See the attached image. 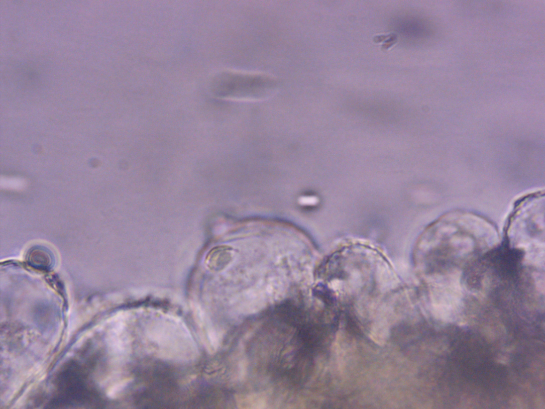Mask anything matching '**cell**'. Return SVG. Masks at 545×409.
<instances>
[{"mask_svg": "<svg viewBox=\"0 0 545 409\" xmlns=\"http://www.w3.org/2000/svg\"><path fill=\"white\" fill-rule=\"evenodd\" d=\"M214 90L222 97L236 100L263 99L277 89V80L259 73L227 72L217 79Z\"/></svg>", "mask_w": 545, "mask_h": 409, "instance_id": "obj_1", "label": "cell"}, {"mask_svg": "<svg viewBox=\"0 0 545 409\" xmlns=\"http://www.w3.org/2000/svg\"><path fill=\"white\" fill-rule=\"evenodd\" d=\"M42 251L41 249L33 251L29 254V260L33 262L35 267L39 269H45L49 266L50 257L48 253Z\"/></svg>", "mask_w": 545, "mask_h": 409, "instance_id": "obj_2", "label": "cell"}, {"mask_svg": "<svg viewBox=\"0 0 545 409\" xmlns=\"http://www.w3.org/2000/svg\"><path fill=\"white\" fill-rule=\"evenodd\" d=\"M398 27L402 33L411 36L421 35L424 30L422 25L418 22L413 20L402 21Z\"/></svg>", "mask_w": 545, "mask_h": 409, "instance_id": "obj_3", "label": "cell"}]
</instances>
